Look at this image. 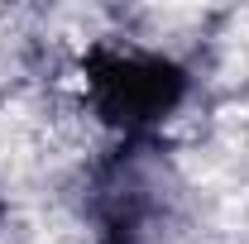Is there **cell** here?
<instances>
[{"label":"cell","instance_id":"6da1fadb","mask_svg":"<svg viewBox=\"0 0 249 244\" xmlns=\"http://www.w3.org/2000/svg\"><path fill=\"white\" fill-rule=\"evenodd\" d=\"M178 182L154 139H120L87 187V211L101 244H163L173 230Z\"/></svg>","mask_w":249,"mask_h":244},{"label":"cell","instance_id":"7a4b0ae2","mask_svg":"<svg viewBox=\"0 0 249 244\" xmlns=\"http://www.w3.org/2000/svg\"><path fill=\"white\" fill-rule=\"evenodd\" d=\"M192 91L187 67L149 48H91L87 53V96L96 115L120 139H154V129Z\"/></svg>","mask_w":249,"mask_h":244}]
</instances>
